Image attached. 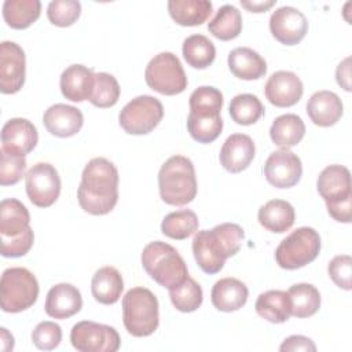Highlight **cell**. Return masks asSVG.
<instances>
[{"instance_id": "6da1fadb", "label": "cell", "mask_w": 352, "mask_h": 352, "mask_svg": "<svg viewBox=\"0 0 352 352\" xmlns=\"http://www.w3.org/2000/svg\"><path fill=\"white\" fill-rule=\"evenodd\" d=\"M80 206L89 214L110 213L118 201V170L116 165L96 157L85 165L77 190Z\"/></svg>"}, {"instance_id": "7a4b0ae2", "label": "cell", "mask_w": 352, "mask_h": 352, "mask_svg": "<svg viewBox=\"0 0 352 352\" xmlns=\"http://www.w3.org/2000/svg\"><path fill=\"white\" fill-rule=\"evenodd\" d=\"M245 232L235 223H223L210 230L197 231L192 239V253L199 268L212 275L223 270L226 260L241 249Z\"/></svg>"}, {"instance_id": "3957f363", "label": "cell", "mask_w": 352, "mask_h": 352, "mask_svg": "<svg viewBox=\"0 0 352 352\" xmlns=\"http://www.w3.org/2000/svg\"><path fill=\"white\" fill-rule=\"evenodd\" d=\"M161 199L173 206L190 204L197 195V177L194 164L184 155H172L158 172Z\"/></svg>"}, {"instance_id": "277c9868", "label": "cell", "mask_w": 352, "mask_h": 352, "mask_svg": "<svg viewBox=\"0 0 352 352\" xmlns=\"http://www.w3.org/2000/svg\"><path fill=\"white\" fill-rule=\"evenodd\" d=\"M140 260L144 271L168 290L180 285L188 276L183 257L169 243L161 241L147 243L143 248Z\"/></svg>"}, {"instance_id": "5b68a950", "label": "cell", "mask_w": 352, "mask_h": 352, "mask_svg": "<svg viewBox=\"0 0 352 352\" xmlns=\"http://www.w3.org/2000/svg\"><path fill=\"white\" fill-rule=\"evenodd\" d=\"M316 188L324 199L329 214L340 223H351L352 187L349 169L342 165H329L318 176Z\"/></svg>"}, {"instance_id": "8992f818", "label": "cell", "mask_w": 352, "mask_h": 352, "mask_svg": "<svg viewBox=\"0 0 352 352\" xmlns=\"http://www.w3.org/2000/svg\"><path fill=\"white\" fill-rule=\"evenodd\" d=\"M160 305L154 293L146 287H132L122 297V322L133 337L151 336L160 324Z\"/></svg>"}, {"instance_id": "52a82bcc", "label": "cell", "mask_w": 352, "mask_h": 352, "mask_svg": "<svg viewBox=\"0 0 352 352\" xmlns=\"http://www.w3.org/2000/svg\"><path fill=\"white\" fill-rule=\"evenodd\" d=\"M36 276L23 267L4 270L0 279V305L4 312L18 314L30 308L38 297Z\"/></svg>"}, {"instance_id": "ba28073f", "label": "cell", "mask_w": 352, "mask_h": 352, "mask_svg": "<svg viewBox=\"0 0 352 352\" xmlns=\"http://www.w3.org/2000/svg\"><path fill=\"white\" fill-rule=\"evenodd\" d=\"M319 252V232L312 227H300L282 239L275 250V260L283 270H297L312 263Z\"/></svg>"}, {"instance_id": "9c48e42d", "label": "cell", "mask_w": 352, "mask_h": 352, "mask_svg": "<svg viewBox=\"0 0 352 352\" xmlns=\"http://www.w3.org/2000/svg\"><path fill=\"white\" fill-rule=\"evenodd\" d=\"M144 80L147 85L162 95H177L187 88V76L172 52H160L146 66Z\"/></svg>"}, {"instance_id": "30bf717a", "label": "cell", "mask_w": 352, "mask_h": 352, "mask_svg": "<svg viewBox=\"0 0 352 352\" xmlns=\"http://www.w3.org/2000/svg\"><path fill=\"white\" fill-rule=\"evenodd\" d=\"M164 117L162 103L151 95H139L128 102L118 114L121 128L129 135L151 132Z\"/></svg>"}, {"instance_id": "8fae6325", "label": "cell", "mask_w": 352, "mask_h": 352, "mask_svg": "<svg viewBox=\"0 0 352 352\" xmlns=\"http://www.w3.org/2000/svg\"><path fill=\"white\" fill-rule=\"evenodd\" d=\"M70 342L80 352H116L121 345V338L111 326L81 320L72 327Z\"/></svg>"}, {"instance_id": "7c38bea8", "label": "cell", "mask_w": 352, "mask_h": 352, "mask_svg": "<svg viewBox=\"0 0 352 352\" xmlns=\"http://www.w3.org/2000/svg\"><path fill=\"white\" fill-rule=\"evenodd\" d=\"M26 194L38 208L51 206L60 194V177L54 165L48 162L34 164L25 176Z\"/></svg>"}, {"instance_id": "4fadbf2b", "label": "cell", "mask_w": 352, "mask_h": 352, "mask_svg": "<svg viewBox=\"0 0 352 352\" xmlns=\"http://www.w3.org/2000/svg\"><path fill=\"white\" fill-rule=\"evenodd\" d=\"M264 175L270 184L276 188L296 186L302 175V164L297 154L289 148L271 153L264 164Z\"/></svg>"}, {"instance_id": "5bb4252c", "label": "cell", "mask_w": 352, "mask_h": 352, "mask_svg": "<svg viewBox=\"0 0 352 352\" xmlns=\"http://www.w3.org/2000/svg\"><path fill=\"white\" fill-rule=\"evenodd\" d=\"M26 58L22 47L14 41L0 44V91L15 94L25 84Z\"/></svg>"}, {"instance_id": "9a60e30c", "label": "cell", "mask_w": 352, "mask_h": 352, "mask_svg": "<svg viewBox=\"0 0 352 352\" xmlns=\"http://www.w3.org/2000/svg\"><path fill=\"white\" fill-rule=\"evenodd\" d=\"M270 30L279 43L294 45L305 37L308 32V21L296 7L282 6L271 14Z\"/></svg>"}, {"instance_id": "2e32d148", "label": "cell", "mask_w": 352, "mask_h": 352, "mask_svg": "<svg viewBox=\"0 0 352 352\" xmlns=\"http://www.w3.org/2000/svg\"><path fill=\"white\" fill-rule=\"evenodd\" d=\"M304 87L300 77L287 70L272 73L264 87V94L268 102L276 107L294 106L302 96Z\"/></svg>"}, {"instance_id": "e0dca14e", "label": "cell", "mask_w": 352, "mask_h": 352, "mask_svg": "<svg viewBox=\"0 0 352 352\" xmlns=\"http://www.w3.org/2000/svg\"><path fill=\"white\" fill-rule=\"evenodd\" d=\"M254 153L256 147L249 135L232 133L223 143L219 160L227 172L239 173L250 165L254 158Z\"/></svg>"}, {"instance_id": "ac0fdd59", "label": "cell", "mask_w": 352, "mask_h": 352, "mask_svg": "<svg viewBox=\"0 0 352 352\" xmlns=\"http://www.w3.org/2000/svg\"><path fill=\"white\" fill-rule=\"evenodd\" d=\"M43 124L51 135L58 138H70L80 132L84 124V116L81 110L74 106L56 103L44 111Z\"/></svg>"}, {"instance_id": "d6986e66", "label": "cell", "mask_w": 352, "mask_h": 352, "mask_svg": "<svg viewBox=\"0 0 352 352\" xmlns=\"http://www.w3.org/2000/svg\"><path fill=\"white\" fill-rule=\"evenodd\" d=\"M37 142V129L26 118H11L1 128V147L8 151L25 155L36 147Z\"/></svg>"}, {"instance_id": "ffe728a7", "label": "cell", "mask_w": 352, "mask_h": 352, "mask_svg": "<svg viewBox=\"0 0 352 352\" xmlns=\"http://www.w3.org/2000/svg\"><path fill=\"white\" fill-rule=\"evenodd\" d=\"M82 307L80 290L72 283H58L52 286L45 297V314L54 319H67Z\"/></svg>"}, {"instance_id": "44dd1931", "label": "cell", "mask_w": 352, "mask_h": 352, "mask_svg": "<svg viewBox=\"0 0 352 352\" xmlns=\"http://www.w3.org/2000/svg\"><path fill=\"white\" fill-rule=\"evenodd\" d=\"M95 73L84 65H70L66 67L59 80L62 95L72 102L88 100L94 87Z\"/></svg>"}, {"instance_id": "7402d4cb", "label": "cell", "mask_w": 352, "mask_h": 352, "mask_svg": "<svg viewBox=\"0 0 352 352\" xmlns=\"http://www.w3.org/2000/svg\"><path fill=\"white\" fill-rule=\"evenodd\" d=\"M248 286L236 278L219 279L210 292V300L216 309L221 312H234L242 308L248 301Z\"/></svg>"}, {"instance_id": "603a6c76", "label": "cell", "mask_w": 352, "mask_h": 352, "mask_svg": "<svg viewBox=\"0 0 352 352\" xmlns=\"http://www.w3.org/2000/svg\"><path fill=\"white\" fill-rule=\"evenodd\" d=\"M342 102L331 91H318L307 102V114L318 126H331L342 116Z\"/></svg>"}, {"instance_id": "cb8c5ba5", "label": "cell", "mask_w": 352, "mask_h": 352, "mask_svg": "<svg viewBox=\"0 0 352 352\" xmlns=\"http://www.w3.org/2000/svg\"><path fill=\"white\" fill-rule=\"evenodd\" d=\"M228 67L241 80H257L267 73L265 59L249 47H236L228 54Z\"/></svg>"}, {"instance_id": "d4e9b609", "label": "cell", "mask_w": 352, "mask_h": 352, "mask_svg": "<svg viewBox=\"0 0 352 352\" xmlns=\"http://www.w3.org/2000/svg\"><path fill=\"white\" fill-rule=\"evenodd\" d=\"M124 290V280L120 271L111 265L99 268L91 280L94 298L104 305L116 304Z\"/></svg>"}, {"instance_id": "484cf974", "label": "cell", "mask_w": 352, "mask_h": 352, "mask_svg": "<svg viewBox=\"0 0 352 352\" xmlns=\"http://www.w3.org/2000/svg\"><path fill=\"white\" fill-rule=\"evenodd\" d=\"M257 219L261 227L271 232H286L294 224L296 213L290 202L285 199H271L260 206Z\"/></svg>"}, {"instance_id": "4316f807", "label": "cell", "mask_w": 352, "mask_h": 352, "mask_svg": "<svg viewBox=\"0 0 352 352\" xmlns=\"http://www.w3.org/2000/svg\"><path fill=\"white\" fill-rule=\"evenodd\" d=\"M256 312L271 323H283L292 315V302L287 292L267 290L261 293L254 304Z\"/></svg>"}, {"instance_id": "83f0119b", "label": "cell", "mask_w": 352, "mask_h": 352, "mask_svg": "<svg viewBox=\"0 0 352 352\" xmlns=\"http://www.w3.org/2000/svg\"><path fill=\"white\" fill-rule=\"evenodd\" d=\"M213 6L208 0H169L170 18L182 26H197L206 22Z\"/></svg>"}, {"instance_id": "f1b7e54d", "label": "cell", "mask_w": 352, "mask_h": 352, "mask_svg": "<svg viewBox=\"0 0 352 352\" xmlns=\"http://www.w3.org/2000/svg\"><path fill=\"white\" fill-rule=\"evenodd\" d=\"M305 135V124L297 114H282L276 117L270 128L271 140L280 148L298 144Z\"/></svg>"}, {"instance_id": "f546056e", "label": "cell", "mask_w": 352, "mask_h": 352, "mask_svg": "<svg viewBox=\"0 0 352 352\" xmlns=\"http://www.w3.org/2000/svg\"><path fill=\"white\" fill-rule=\"evenodd\" d=\"M30 214L26 206L16 198H6L0 202V234L14 236L30 226Z\"/></svg>"}, {"instance_id": "4dcf8cb0", "label": "cell", "mask_w": 352, "mask_h": 352, "mask_svg": "<svg viewBox=\"0 0 352 352\" xmlns=\"http://www.w3.org/2000/svg\"><path fill=\"white\" fill-rule=\"evenodd\" d=\"M41 12L38 0H6L3 4V18L12 29H26L36 22Z\"/></svg>"}, {"instance_id": "1f68e13d", "label": "cell", "mask_w": 352, "mask_h": 352, "mask_svg": "<svg viewBox=\"0 0 352 352\" xmlns=\"http://www.w3.org/2000/svg\"><path fill=\"white\" fill-rule=\"evenodd\" d=\"M208 30L216 38L228 41L239 36L242 30V15L241 11L232 4L221 6L216 15L209 21Z\"/></svg>"}, {"instance_id": "d6a6232c", "label": "cell", "mask_w": 352, "mask_h": 352, "mask_svg": "<svg viewBox=\"0 0 352 352\" xmlns=\"http://www.w3.org/2000/svg\"><path fill=\"white\" fill-rule=\"evenodd\" d=\"M287 294L292 302V315L309 318L320 308V293L311 283H296L289 287Z\"/></svg>"}, {"instance_id": "836d02e7", "label": "cell", "mask_w": 352, "mask_h": 352, "mask_svg": "<svg viewBox=\"0 0 352 352\" xmlns=\"http://www.w3.org/2000/svg\"><path fill=\"white\" fill-rule=\"evenodd\" d=\"M183 56L194 69H206L216 56L214 44L204 34H191L183 41Z\"/></svg>"}, {"instance_id": "e575fe53", "label": "cell", "mask_w": 352, "mask_h": 352, "mask_svg": "<svg viewBox=\"0 0 352 352\" xmlns=\"http://www.w3.org/2000/svg\"><path fill=\"white\" fill-rule=\"evenodd\" d=\"M199 226L198 216L191 209H180L176 212L168 213L162 223L161 231L165 236L183 241L197 232Z\"/></svg>"}, {"instance_id": "d590c367", "label": "cell", "mask_w": 352, "mask_h": 352, "mask_svg": "<svg viewBox=\"0 0 352 352\" xmlns=\"http://www.w3.org/2000/svg\"><path fill=\"white\" fill-rule=\"evenodd\" d=\"M223 94L214 88L202 85L190 95V113L197 117H216L220 116L223 107Z\"/></svg>"}, {"instance_id": "8d00e7d4", "label": "cell", "mask_w": 352, "mask_h": 352, "mask_svg": "<svg viewBox=\"0 0 352 352\" xmlns=\"http://www.w3.org/2000/svg\"><path fill=\"white\" fill-rule=\"evenodd\" d=\"M264 113L261 100L253 94H239L230 102V116L239 125L257 122Z\"/></svg>"}, {"instance_id": "74e56055", "label": "cell", "mask_w": 352, "mask_h": 352, "mask_svg": "<svg viewBox=\"0 0 352 352\" xmlns=\"http://www.w3.org/2000/svg\"><path fill=\"white\" fill-rule=\"evenodd\" d=\"M169 297L177 311L194 312L201 307L204 293L199 283L191 276H187L184 282L169 289Z\"/></svg>"}, {"instance_id": "f35d334b", "label": "cell", "mask_w": 352, "mask_h": 352, "mask_svg": "<svg viewBox=\"0 0 352 352\" xmlns=\"http://www.w3.org/2000/svg\"><path fill=\"white\" fill-rule=\"evenodd\" d=\"M120 85L113 74L100 72L95 73L94 87L89 96V102L100 109L111 107L118 102Z\"/></svg>"}, {"instance_id": "ab89813d", "label": "cell", "mask_w": 352, "mask_h": 352, "mask_svg": "<svg viewBox=\"0 0 352 352\" xmlns=\"http://www.w3.org/2000/svg\"><path fill=\"white\" fill-rule=\"evenodd\" d=\"M187 129L191 138L198 143H212L221 133L223 120L220 116L197 117V116L188 114Z\"/></svg>"}, {"instance_id": "60d3db41", "label": "cell", "mask_w": 352, "mask_h": 352, "mask_svg": "<svg viewBox=\"0 0 352 352\" xmlns=\"http://www.w3.org/2000/svg\"><path fill=\"white\" fill-rule=\"evenodd\" d=\"M26 158L23 154H16L6 148H0V184H16L25 175Z\"/></svg>"}, {"instance_id": "b9f144b4", "label": "cell", "mask_w": 352, "mask_h": 352, "mask_svg": "<svg viewBox=\"0 0 352 352\" xmlns=\"http://www.w3.org/2000/svg\"><path fill=\"white\" fill-rule=\"evenodd\" d=\"M81 14V4L76 0H54L47 7L50 22L59 28L73 25Z\"/></svg>"}, {"instance_id": "7bdbcfd3", "label": "cell", "mask_w": 352, "mask_h": 352, "mask_svg": "<svg viewBox=\"0 0 352 352\" xmlns=\"http://www.w3.org/2000/svg\"><path fill=\"white\" fill-rule=\"evenodd\" d=\"M32 341L41 351L55 349L62 341V329L55 322H41L32 331Z\"/></svg>"}, {"instance_id": "ee69618b", "label": "cell", "mask_w": 352, "mask_h": 352, "mask_svg": "<svg viewBox=\"0 0 352 352\" xmlns=\"http://www.w3.org/2000/svg\"><path fill=\"white\" fill-rule=\"evenodd\" d=\"M34 234L32 227L14 236H1V256L21 257L25 256L33 246Z\"/></svg>"}, {"instance_id": "f6af8a7d", "label": "cell", "mask_w": 352, "mask_h": 352, "mask_svg": "<svg viewBox=\"0 0 352 352\" xmlns=\"http://www.w3.org/2000/svg\"><path fill=\"white\" fill-rule=\"evenodd\" d=\"M327 272L331 280L344 290H351V274H352V258L348 254L336 256L327 265Z\"/></svg>"}, {"instance_id": "bcb514c9", "label": "cell", "mask_w": 352, "mask_h": 352, "mask_svg": "<svg viewBox=\"0 0 352 352\" xmlns=\"http://www.w3.org/2000/svg\"><path fill=\"white\" fill-rule=\"evenodd\" d=\"M282 352H294V351H305V352H315L316 345L314 341L304 336H290L283 340L279 346Z\"/></svg>"}, {"instance_id": "7dc6e473", "label": "cell", "mask_w": 352, "mask_h": 352, "mask_svg": "<svg viewBox=\"0 0 352 352\" xmlns=\"http://www.w3.org/2000/svg\"><path fill=\"white\" fill-rule=\"evenodd\" d=\"M336 78L341 88H344L345 91H351V58L349 56H346L337 66Z\"/></svg>"}, {"instance_id": "c3c4849f", "label": "cell", "mask_w": 352, "mask_h": 352, "mask_svg": "<svg viewBox=\"0 0 352 352\" xmlns=\"http://www.w3.org/2000/svg\"><path fill=\"white\" fill-rule=\"evenodd\" d=\"M276 1L275 0H260V1H256V0H252V1H246V0H241V6L243 8H246L248 11L250 12H264L267 11L268 8H271Z\"/></svg>"}, {"instance_id": "681fc988", "label": "cell", "mask_w": 352, "mask_h": 352, "mask_svg": "<svg viewBox=\"0 0 352 352\" xmlns=\"http://www.w3.org/2000/svg\"><path fill=\"white\" fill-rule=\"evenodd\" d=\"M0 340H1V349L3 351H12L14 337L8 333V330L6 327L0 329Z\"/></svg>"}]
</instances>
